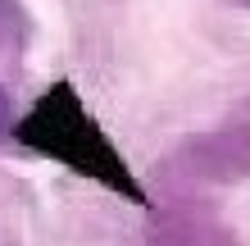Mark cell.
Segmentation results:
<instances>
[{"label":"cell","instance_id":"1","mask_svg":"<svg viewBox=\"0 0 250 246\" xmlns=\"http://www.w3.org/2000/svg\"><path fill=\"white\" fill-rule=\"evenodd\" d=\"M14 137H19L27 151L46 155V160L82 173V178H91L100 187H109V192H119L123 201L150 205V201H146V187L132 178L127 160L105 137V128L91 119V110L82 105V96L73 91V82H55L50 91L14 123Z\"/></svg>","mask_w":250,"mask_h":246},{"label":"cell","instance_id":"2","mask_svg":"<svg viewBox=\"0 0 250 246\" xmlns=\"http://www.w3.org/2000/svg\"><path fill=\"white\" fill-rule=\"evenodd\" d=\"M164 178L173 187H228L250 178V128H214V133L187 137L178 151L168 155Z\"/></svg>","mask_w":250,"mask_h":246},{"label":"cell","instance_id":"3","mask_svg":"<svg viewBox=\"0 0 250 246\" xmlns=\"http://www.w3.org/2000/svg\"><path fill=\"white\" fill-rule=\"evenodd\" d=\"M146 246H237V237H232V228H223L209 210L168 205L155 219Z\"/></svg>","mask_w":250,"mask_h":246},{"label":"cell","instance_id":"4","mask_svg":"<svg viewBox=\"0 0 250 246\" xmlns=\"http://www.w3.org/2000/svg\"><path fill=\"white\" fill-rule=\"evenodd\" d=\"M23 32H27V14L19 0H0V55L5 50H19L23 46Z\"/></svg>","mask_w":250,"mask_h":246},{"label":"cell","instance_id":"5","mask_svg":"<svg viewBox=\"0 0 250 246\" xmlns=\"http://www.w3.org/2000/svg\"><path fill=\"white\" fill-rule=\"evenodd\" d=\"M14 133V100H9V91L0 87V141H5Z\"/></svg>","mask_w":250,"mask_h":246},{"label":"cell","instance_id":"6","mask_svg":"<svg viewBox=\"0 0 250 246\" xmlns=\"http://www.w3.org/2000/svg\"><path fill=\"white\" fill-rule=\"evenodd\" d=\"M237 5H241V9H250V0H237Z\"/></svg>","mask_w":250,"mask_h":246}]
</instances>
